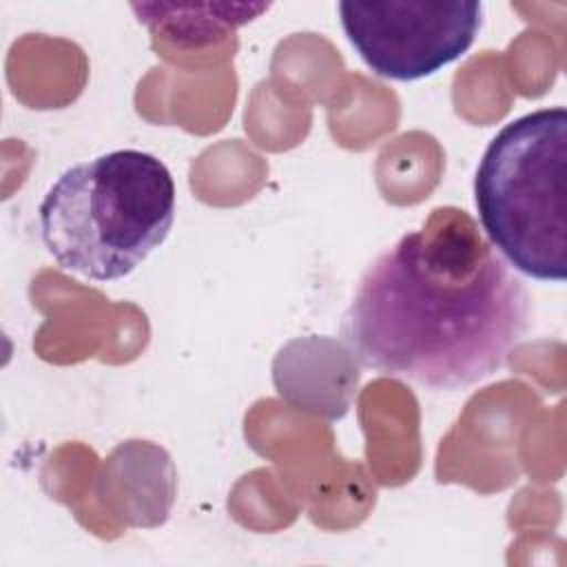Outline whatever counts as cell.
<instances>
[{"mask_svg": "<svg viewBox=\"0 0 567 567\" xmlns=\"http://www.w3.org/2000/svg\"><path fill=\"white\" fill-rule=\"evenodd\" d=\"M532 297L470 213L430 210L361 275L341 319L359 365L430 390H463L507 365Z\"/></svg>", "mask_w": 567, "mask_h": 567, "instance_id": "6da1fadb", "label": "cell"}, {"mask_svg": "<svg viewBox=\"0 0 567 567\" xmlns=\"http://www.w3.org/2000/svg\"><path fill=\"white\" fill-rule=\"evenodd\" d=\"M175 221V182L153 153L120 148L69 166L38 206L40 237L62 270L93 281L131 275Z\"/></svg>", "mask_w": 567, "mask_h": 567, "instance_id": "7a4b0ae2", "label": "cell"}, {"mask_svg": "<svg viewBox=\"0 0 567 567\" xmlns=\"http://www.w3.org/2000/svg\"><path fill=\"white\" fill-rule=\"evenodd\" d=\"M567 111L538 109L507 122L474 173L481 228L496 252L538 281L567 275Z\"/></svg>", "mask_w": 567, "mask_h": 567, "instance_id": "3957f363", "label": "cell"}, {"mask_svg": "<svg viewBox=\"0 0 567 567\" xmlns=\"http://www.w3.org/2000/svg\"><path fill=\"white\" fill-rule=\"evenodd\" d=\"M339 18L374 75L414 82L467 53L483 27V2H339Z\"/></svg>", "mask_w": 567, "mask_h": 567, "instance_id": "277c9868", "label": "cell"}, {"mask_svg": "<svg viewBox=\"0 0 567 567\" xmlns=\"http://www.w3.org/2000/svg\"><path fill=\"white\" fill-rule=\"evenodd\" d=\"M137 20L179 47H199L224 38L228 31L255 20L266 2H210V4H146L133 2Z\"/></svg>", "mask_w": 567, "mask_h": 567, "instance_id": "5b68a950", "label": "cell"}]
</instances>
